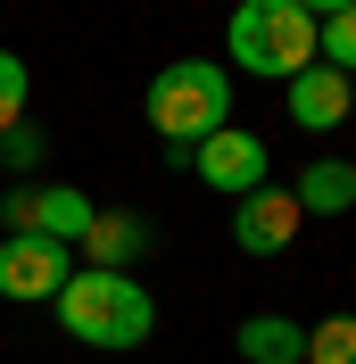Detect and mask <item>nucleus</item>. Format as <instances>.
<instances>
[{
  "label": "nucleus",
  "mask_w": 356,
  "mask_h": 364,
  "mask_svg": "<svg viewBox=\"0 0 356 364\" xmlns=\"http://www.w3.org/2000/svg\"><path fill=\"white\" fill-rule=\"evenodd\" d=\"M58 306V323H67V340H83V348H141L157 331V306H150V290H141L133 273H108V265H83V273H67V290L50 298Z\"/></svg>",
  "instance_id": "f257e3e1"
},
{
  "label": "nucleus",
  "mask_w": 356,
  "mask_h": 364,
  "mask_svg": "<svg viewBox=\"0 0 356 364\" xmlns=\"http://www.w3.org/2000/svg\"><path fill=\"white\" fill-rule=\"evenodd\" d=\"M150 124H157V141H166V166H191V149L232 124V75H224L216 58H174V67H157Z\"/></svg>",
  "instance_id": "f03ea898"
},
{
  "label": "nucleus",
  "mask_w": 356,
  "mask_h": 364,
  "mask_svg": "<svg viewBox=\"0 0 356 364\" xmlns=\"http://www.w3.org/2000/svg\"><path fill=\"white\" fill-rule=\"evenodd\" d=\"M315 25L298 0H241L232 9V25H224V42H232V67L241 75H273V83H290L298 67H315Z\"/></svg>",
  "instance_id": "7ed1b4c3"
},
{
  "label": "nucleus",
  "mask_w": 356,
  "mask_h": 364,
  "mask_svg": "<svg viewBox=\"0 0 356 364\" xmlns=\"http://www.w3.org/2000/svg\"><path fill=\"white\" fill-rule=\"evenodd\" d=\"M298 224H307V215H298V199H290L282 182H257V191L232 199V240H241L248 257H282L290 240H298Z\"/></svg>",
  "instance_id": "20e7f679"
},
{
  "label": "nucleus",
  "mask_w": 356,
  "mask_h": 364,
  "mask_svg": "<svg viewBox=\"0 0 356 364\" xmlns=\"http://www.w3.org/2000/svg\"><path fill=\"white\" fill-rule=\"evenodd\" d=\"M67 249H58V240H33V232H9V240H0V298H25V306H33V298H58L67 290Z\"/></svg>",
  "instance_id": "39448f33"
},
{
  "label": "nucleus",
  "mask_w": 356,
  "mask_h": 364,
  "mask_svg": "<svg viewBox=\"0 0 356 364\" xmlns=\"http://www.w3.org/2000/svg\"><path fill=\"white\" fill-rule=\"evenodd\" d=\"M191 166H199L207 191H232V199H241V191H257V182H266V141L241 133V124H224V133H207L199 149H191Z\"/></svg>",
  "instance_id": "423d86ee"
},
{
  "label": "nucleus",
  "mask_w": 356,
  "mask_h": 364,
  "mask_svg": "<svg viewBox=\"0 0 356 364\" xmlns=\"http://www.w3.org/2000/svg\"><path fill=\"white\" fill-rule=\"evenodd\" d=\"M348 108H356V91H348V75L340 67H298L290 75V124L298 133H332V124H348Z\"/></svg>",
  "instance_id": "0eeeda50"
},
{
  "label": "nucleus",
  "mask_w": 356,
  "mask_h": 364,
  "mask_svg": "<svg viewBox=\"0 0 356 364\" xmlns=\"http://www.w3.org/2000/svg\"><path fill=\"white\" fill-rule=\"evenodd\" d=\"M91 215H100V207H91L83 191H33V207H25V232L67 249V240H83V232H91Z\"/></svg>",
  "instance_id": "6e6552de"
},
{
  "label": "nucleus",
  "mask_w": 356,
  "mask_h": 364,
  "mask_svg": "<svg viewBox=\"0 0 356 364\" xmlns=\"http://www.w3.org/2000/svg\"><path fill=\"white\" fill-rule=\"evenodd\" d=\"M290 199H298V215H340V207H356V166L315 158L307 174L290 182Z\"/></svg>",
  "instance_id": "1a4fd4ad"
},
{
  "label": "nucleus",
  "mask_w": 356,
  "mask_h": 364,
  "mask_svg": "<svg viewBox=\"0 0 356 364\" xmlns=\"http://www.w3.org/2000/svg\"><path fill=\"white\" fill-rule=\"evenodd\" d=\"M241 356L248 364H307V331L290 315H248L241 323Z\"/></svg>",
  "instance_id": "9d476101"
},
{
  "label": "nucleus",
  "mask_w": 356,
  "mask_h": 364,
  "mask_svg": "<svg viewBox=\"0 0 356 364\" xmlns=\"http://www.w3.org/2000/svg\"><path fill=\"white\" fill-rule=\"evenodd\" d=\"M141 249H150L141 215H91V232H83V257H91V265H108V273H125Z\"/></svg>",
  "instance_id": "9b49d317"
},
{
  "label": "nucleus",
  "mask_w": 356,
  "mask_h": 364,
  "mask_svg": "<svg viewBox=\"0 0 356 364\" xmlns=\"http://www.w3.org/2000/svg\"><path fill=\"white\" fill-rule=\"evenodd\" d=\"M315 58H323V67H340V75H356V0L315 25Z\"/></svg>",
  "instance_id": "f8f14e48"
},
{
  "label": "nucleus",
  "mask_w": 356,
  "mask_h": 364,
  "mask_svg": "<svg viewBox=\"0 0 356 364\" xmlns=\"http://www.w3.org/2000/svg\"><path fill=\"white\" fill-rule=\"evenodd\" d=\"M307 364H356V315H332L307 331Z\"/></svg>",
  "instance_id": "ddd939ff"
},
{
  "label": "nucleus",
  "mask_w": 356,
  "mask_h": 364,
  "mask_svg": "<svg viewBox=\"0 0 356 364\" xmlns=\"http://www.w3.org/2000/svg\"><path fill=\"white\" fill-rule=\"evenodd\" d=\"M17 124H25V58L0 50V133H17Z\"/></svg>",
  "instance_id": "4468645a"
},
{
  "label": "nucleus",
  "mask_w": 356,
  "mask_h": 364,
  "mask_svg": "<svg viewBox=\"0 0 356 364\" xmlns=\"http://www.w3.org/2000/svg\"><path fill=\"white\" fill-rule=\"evenodd\" d=\"M25 166H42V133H33V124L0 133V174H25Z\"/></svg>",
  "instance_id": "2eb2a0df"
},
{
  "label": "nucleus",
  "mask_w": 356,
  "mask_h": 364,
  "mask_svg": "<svg viewBox=\"0 0 356 364\" xmlns=\"http://www.w3.org/2000/svg\"><path fill=\"white\" fill-rule=\"evenodd\" d=\"M298 9H307V17H332V9H348V0H298Z\"/></svg>",
  "instance_id": "dca6fc26"
}]
</instances>
